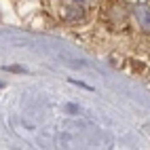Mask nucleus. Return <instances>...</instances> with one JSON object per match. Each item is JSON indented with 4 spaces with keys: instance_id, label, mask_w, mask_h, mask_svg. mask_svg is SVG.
I'll return each mask as SVG.
<instances>
[{
    "instance_id": "f257e3e1",
    "label": "nucleus",
    "mask_w": 150,
    "mask_h": 150,
    "mask_svg": "<svg viewBox=\"0 0 150 150\" xmlns=\"http://www.w3.org/2000/svg\"><path fill=\"white\" fill-rule=\"evenodd\" d=\"M85 4L76 2V0H68V2L59 8V13H62L64 19H68V21H81V19L85 17Z\"/></svg>"
},
{
    "instance_id": "f03ea898",
    "label": "nucleus",
    "mask_w": 150,
    "mask_h": 150,
    "mask_svg": "<svg viewBox=\"0 0 150 150\" xmlns=\"http://www.w3.org/2000/svg\"><path fill=\"white\" fill-rule=\"evenodd\" d=\"M133 17L139 25V30H144V32H150V8L144 6V4H137L133 8Z\"/></svg>"
},
{
    "instance_id": "7ed1b4c3",
    "label": "nucleus",
    "mask_w": 150,
    "mask_h": 150,
    "mask_svg": "<svg viewBox=\"0 0 150 150\" xmlns=\"http://www.w3.org/2000/svg\"><path fill=\"white\" fill-rule=\"evenodd\" d=\"M76 2H81V4H89L91 0H76Z\"/></svg>"
}]
</instances>
